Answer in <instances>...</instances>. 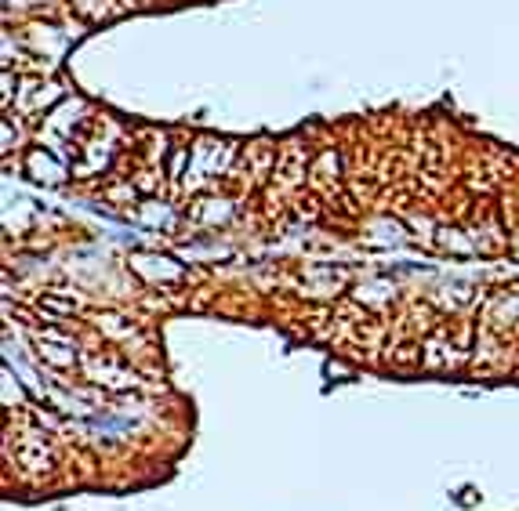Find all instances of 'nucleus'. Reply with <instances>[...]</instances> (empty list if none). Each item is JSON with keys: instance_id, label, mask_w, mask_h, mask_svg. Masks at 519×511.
Returning <instances> with one entry per match:
<instances>
[{"instance_id": "obj_3", "label": "nucleus", "mask_w": 519, "mask_h": 511, "mask_svg": "<svg viewBox=\"0 0 519 511\" xmlns=\"http://www.w3.org/2000/svg\"><path fill=\"white\" fill-rule=\"evenodd\" d=\"M436 243H440L443 251H451V254H472V251H480V247H476V240H465L458 229H436Z\"/></svg>"}, {"instance_id": "obj_1", "label": "nucleus", "mask_w": 519, "mask_h": 511, "mask_svg": "<svg viewBox=\"0 0 519 511\" xmlns=\"http://www.w3.org/2000/svg\"><path fill=\"white\" fill-rule=\"evenodd\" d=\"M26 171L37 178V182H48V185H55V182H62V164H55L44 149H30V156H26Z\"/></svg>"}, {"instance_id": "obj_2", "label": "nucleus", "mask_w": 519, "mask_h": 511, "mask_svg": "<svg viewBox=\"0 0 519 511\" xmlns=\"http://www.w3.org/2000/svg\"><path fill=\"white\" fill-rule=\"evenodd\" d=\"M309 174H316V178H324V182H331V178H338L342 174V156H338V149H320V153L313 156V164H309Z\"/></svg>"}]
</instances>
